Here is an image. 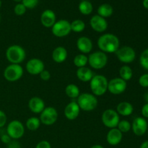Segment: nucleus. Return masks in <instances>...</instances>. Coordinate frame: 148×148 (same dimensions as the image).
Masks as SVG:
<instances>
[{
    "label": "nucleus",
    "instance_id": "obj_1",
    "mask_svg": "<svg viewBox=\"0 0 148 148\" xmlns=\"http://www.w3.org/2000/svg\"><path fill=\"white\" fill-rule=\"evenodd\" d=\"M98 46L101 51L106 53H116L120 48L119 39L112 33H106L99 37Z\"/></svg>",
    "mask_w": 148,
    "mask_h": 148
},
{
    "label": "nucleus",
    "instance_id": "obj_2",
    "mask_svg": "<svg viewBox=\"0 0 148 148\" xmlns=\"http://www.w3.org/2000/svg\"><path fill=\"white\" fill-rule=\"evenodd\" d=\"M108 81L103 75H97L90 81V87L92 94L95 96H101L108 91Z\"/></svg>",
    "mask_w": 148,
    "mask_h": 148
},
{
    "label": "nucleus",
    "instance_id": "obj_3",
    "mask_svg": "<svg viewBox=\"0 0 148 148\" xmlns=\"http://www.w3.org/2000/svg\"><path fill=\"white\" fill-rule=\"evenodd\" d=\"M25 49L19 45H12L6 51V57L11 64H20L25 59Z\"/></svg>",
    "mask_w": 148,
    "mask_h": 148
},
{
    "label": "nucleus",
    "instance_id": "obj_4",
    "mask_svg": "<svg viewBox=\"0 0 148 148\" xmlns=\"http://www.w3.org/2000/svg\"><path fill=\"white\" fill-rule=\"evenodd\" d=\"M77 104L80 110L85 111H92L98 106V101L93 94L82 93L78 96Z\"/></svg>",
    "mask_w": 148,
    "mask_h": 148
},
{
    "label": "nucleus",
    "instance_id": "obj_5",
    "mask_svg": "<svg viewBox=\"0 0 148 148\" xmlns=\"http://www.w3.org/2000/svg\"><path fill=\"white\" fill-rule=\"evenodd\" d=\"M88 57V64L95 69H101L106 66L108 63V56L106 53L101 51L90 53Z\"/></svg>",
    "mask_w": 148,
    "mask_h": 148
},
{
    "label": "nucleus",
    "instance_id": "obj_6",
    "mask_svg": "<svg viewBox=\"0 0 148 148\" xmlns=\"http://www.w3.org/2000/svg\"><path fill=\"white\" fill-rule=\"evenodd\" d=\"M23 68L20 64H11L4 69V77L8 82H16L23 77Z\"/></svg>",
    "mask_w": 148,
    "mask_h": 148
},
{
    "label": "nucleus",
    "instance_id": "obj_7",
    "mask_svg": "<svg viewBox=\"0 0 148 148\" xmlns=\"http://www.w3.org/2000/svg\"><path fill=\"white\" fill-rule=\"evenodd\" d=\"M101 120L106 127L109 129H113L117 127L119 122L120 121V117L116 111L110 108L103 111Z\"/></svg>",
    "mask_w": 148,
    "mask_h": 148
},
{
    "label": "nucleus",
    "instance_id": "obj_8",
    "mask_svg": "<svg viewBox=\"0 0 148 148\" xmlns=\"http://www.w3.org/2000/svg\"><path fill=\"white\" fill-rule=\"evenodd\" d=\"M53 36L58 38H63L68 36L72 31L71 24L66 20H60L56 21L51 27Z\"/></svg>",
    "mask_w": 148,
    "mask_h": 148
},
{
    "label": "nucleus",
    "instance_id": "obj_9",
    "mask_svg": "<svg viewBox=\"0 0 148 148\" xmlns=\"http://www.w3.org/2000/svg\"><path fill=\"white\" fill-rule=\"evenodd\" d=\"M25 133V127L21 121L13 120L9 123L7 127V134L13 140L21 138Z\"/></svg>",
    "mask_w": 148,
    "mask_h": 148
},
{
    "label": "nucleus",
    "instance_id": "obj_10",
    "mask_svg": "<svg viewBox=\"0 0 148 148\" xmlns=\"http://www.w3.org/2000/svg\"><path fill=\"white\" fill-rule=\"evenodd\" d=\"M115 53L117 59L124 64L132 63L136 58L135 51L130 46H126L119 48Z\"/></svg>",
    "mask_w": 148,
    "mask_h": 148
},
{
    "label": "nucleus",
    "instance_id": "obj_11",
    "mask_svg": "<svg viewBox=\"0 0 148 148\" xmlns=\"http://www.w3.org/2000/svg\"><path fill=\"white\" fill-rule=\"evenodd\" d=\"M40 123L45 125H52L56 122L58 119V112L53 107H46L40 113Z\"/></svg>",
    "mask_w": 148,
    "mask_h": 148
},
{
    "label": "nucleus",
    "instance_id": "obj_12",
    "mask_svg": "<svg viewBox=\"0 0 148 148\" xmlns=\"http://www.w3.org/2000/svg\"><path fill=\"white\" fill-rule=\"evenodd\" d=\"M127 84L126 81L120 77L111 79L108 82V90L114 95H120L126 90Z\"/></svg>",
    "mask_w": 148,
    "mask_h": 148
},
{
    "label": "nucleus",
    "instance_id": "obj_13",
    "mask_svg": "<svg viewBox=\"0 0 148 148\" xmlns=\"http://www.w3.org/2000/svg\"><path fill=\"white\" fill-rule=\"evenodd\" d=\"M45 69V65L43 61L37 58L30 59L26 64V70L31 75H38Z\"/></svg>",
    "mask_w": 148,
    "mask_h": 148
},
{
    "label": "nucleus",
    "instance_id": "obj_14",
    "mask_svg": "<svg viewBox=\"0 0 148 148\" xmlns=\"http://www.w3.org/2000/svg\"><path fill=\"white\" fill-rule=\"evenodd\" d=\"M90 25L92 30L98 33H103L106 31L108 27V23H107L106 18L101 17L98 14L94 15L91 17L90 20Z\"/></svg>",
    "mask_w": 148,
    "mask_h": 148
},
{
    "label": "nucleus",
    "instance_id": "obj_15",
    "mask_svg": "<svg viewBox=\"0 0 148 148\" xmlns=\"http://www.w3.org/2000/svg\"><path fill=\"white\" fill-rule=\"evenodd\" d=\"M132 129L134 134L137 136H142L145 134L147 130V122L143 117H137L133 121Z\"/></svg>",
    "mask_w": 148,
    "mask_h": 148
},
{
    "label": "nucleus",
    "instance_id": "obj_16",
    "mask_svg": "<svg viewBox=\"0 0 148 148\" xmlns=\"http://www.w3.org/2000/svg\"><path fill=\"white\" fill-rule=\"evenodd\" d=\"M40 22L44 27H52L56 22V14L51 10H44L40 16Z\"/></svg>",
    "mask_w": 148,
    "mask_h": 148
},
{
    "label": "nucleus",
    "instance_id": "obj_17",
    "mask_svg": "<svg viewBox=\"0 0 148 148\" xmlns=\"http://www.w3.org/2000/svg\"><path fill=\"white\" fill-rule=\"evenodd\" d=\"M79 112H80V108L77 103L74 101L67 104L64 108V116L69 120L76 119L79 115Z\"/></svg>",
    "mask_w": 148,
    "mask_h": 148
},
{
    "label": "nucleus",
    "instance_id": "obj_18",
    "mask_svg": "<svg viewBox=\"0 0 148 148\" xmlns=\"http://www.w3.org/2000/svg\"><path fill=\"white\" fill-rule=\"evenodd\" d=\"M77 47L83 54L89 53L92 49V42L89 38L82 36L77 40Z\"/></svg>",
    "mask_w": 148,
    "mask_h": 148
},
{
    "label": "nucleus",
    "instance_id": "obj_19",
    "mask_svg": "<svg viewBox=\"0 0 148 148\" xmlns=\"http://www.w3.org/2000/svg\"><path fill=\"white\" fill-rule=\"evenodd\" d=\"M123 138V134L117 128H113L110 130L106 135V141L112 146L117 145L121 142Z\"/></svg>",
    "mask_w": 148,
    "mask_h": 148
},
{
    "label": "nucleus",
    "instance_id": "obj_20",
    "mask_svg": "<svg viewBox=\"0 0 148 148\" xmlns=\"http://www.w3.org/2000/svg\"><path fill=\"white\" fill-rule=\"evenodd\" d=\"M28 107L30 111L34 114H40L46 108L45 102L39 97H33L30 98L28 103Z\"/></svg>",
    "mask_w": 148,
    "mask_h": 148
},
{
    "label": "nucleus",
    "instance_id": "obj_21",
    "mask_svg": "<svg viewBox=\"0 0 148 148\" xmlns=\"http://www.w3.org/2000/svg\"><path fill=\"white\" fill-rule=\"evenodd\" d=\"M67 51L63 46H58L52 52V59L58 64L64 62L67 58Z\"/></svg>",
    "mask_w": 148,
    "mask_h": 148
},
{
    "label": "nucleus",
    "instance_id": "obj_22",
    "mask_svg": "<svg viewBox=\"0 0 148 148\" xmlns=\"http://www.w3.org/2000/svg\"><path fill=\"white\" fill-rule=\"evenodd\" d=\"M133 111H134L133 106L127 101H123L117 105L116 112L118 113L119 115H121L123 116H129L132 114Z\"/></svg>",
    "mask_w": 148,
    "mask_h": 148
},
{
    "label": "nucleus",
    "instance_id": "obj_23",
    "mask_svg": "<svg viewBox=\"0 0 148 148\" xmlns=\"http://www.w3.org/2000/svg\"><path fill=\"white\" fill-rule=\"evenodd\" d=\"M77 77L80 81L83 82H88L91 80L93 75V72L88 67H81L78 68L76 72Z\"/></svg>",
    "mask_w": 148,
    "mask_h": 148
},
{
    "label": "nucleus",
    "instance_id": "obj_24",
    "mask_svg": "<svg viewBox=\"0 0 148 148\" xmlns=\"http://www.w3.org/2000/svg\"><path fill=\"white\" fill-rule=\"evenodd\" d=\"M114 13V8L109 4H103L98 8V14L103 18L111 17Z\"/></svg>",
    "mask_w": 148,
    "mask_h": 148
},
{
    "label": "nucleus",
    "instance_id": "obj_25",
    "mask_svg": "<svg viewBox=\"0 0 148 148\" xmlns=\"http://www.w3.org/2000/svg\"><path fill=\"white\" fill-rule=\"evenodd\" d=\"M65 93L69 98H76L80 95V90L77 85L75 84H69L65 88Z\"/></svg>",
    "mask_w": 148,
    "mask_h": 148
},
{
    "label": "nucleus",
    "instance_id": "obj_26",
    "mask_svg": "<svg viewBox=\"0 0 148 148\" xmlns=\"http://www.w3.org/2000/svg\"><path fill=\"white\" fill-rule=\"evenodd\" d=\"M79 12L82 13L84 15H89L91 14L93 10V7L91 2H90L88 0H85V1H82L79 4Z\"/></svg>",
    "mask_w": 148,
    "mask_h": 148
},
{
    "label": "nucleus",
    "instance_id": "obj_27",
    "mask_svg": "<svg viewBox=\"0 0 148 148\" xmlns=\"http://www.w3.org/2000/svg\"><path fill=\"white\" fill-rule=\"evenodd\" d=\"M119 75L120 78L124 79V81H129L132 79L133 76V72L131 67L127 65L121 66L119 69Z\"/></svg>",
    "mask_w": 148,
    "mask_h": 148
},
{
    "label": "nucleus",
    "instance_id": "obj_28",
    "mask_svg": "<svg viewBox=\"0 0 148 148\" xmlns=\"http://www.w3.org/2000/svg\"><path fill=\"white\" fill-rule=\"evenodd\" d=\"M25 126L30 131H36L40 127V121L37 117H30L26 121Z\"/></svg>",
    "mask_w": 148,
    "mask_h": 148
},
{
    "label": "nucleus",
    "instance_id": "obj_29",
    "mask_svg": "<svg viewBox=\"0 0 148 148\" xmlns=\"http://www.w3.org/2000/svg\"><path fill=\"white\" fill-rule=\"evenodd\" d=\"M73 62L74 64L77 68L84 67L86 66L87 64H88V57L85 54L80 53L74 58Z\"/></svg>",
    "mask_w": 148,
    "mask_h": 148
},
{
    "label": "nucleus",
    "instance_id": "obj_30",
    "mask_svg": "<svg viewBox=\"0 0 148 148\" xmlns=\"http://www.w3.org/2000/svg\"><path fill=\"white\" fill-rule=\"evenodd\" d=\"M71 30L75 33H81L85 28V23L81 20H75L70 23Z\"/></svg>",
    "mask_w": 148,
    "mask_h": 148
},
{
    "label": "nucleus",
    "instance_id": "obj_31",
    "mask_svg": "<svg viewBox=\"0 0 148 148\" xmlns=\"http://www.w3.org/2000/svg\"><path fill=\"white\" fill-rule=\"evenodd\" d=\"M116 128L122 133H126L130 131L132 129V124L127 120H121L119 122Z\"/></svg>",
    "mask_w": 148,
    "mask_h": 148
},
{
    "label": "nucleus",
    "instance_id": "obj_32",
    "mask_svg": "<svg viewBox=\"0 0 148 148\" xmlns=\"http://www.w3.org/2000/svg\"><path fill=\"white\" fill-rule=\"evenodd\" d=\"M140 65L143 69L148 70V49L143 51L140 58Z\"/></svg>",
    "mask_w": 148,
    "mask_h": 148
},
{
    "label": "nucleus",
    "instance_id": "obj_33",
    "mask_svg": "<svg viewBox=\"0 0 148 148\" xmlns=\"http://www.w3.org/2000/svg\"><path fill=\"white\" fill-rule=\"evenodd\" d=\"M26 10H27V8H26L22 3H18V4H16L15 7H14V14H17V15L21 16L23 15V14L26 12Z\"/></svg>",
    "mask_w": 148,
    "mask_h": 148
},
{
    "label": "nucleus",
    "instance_id": "obj_34",
    "mask_svg": "<svg viewBox=\"0 0 148 148\" xmlns=\"http://www.w3.org/2000/svg\"><path fill=\"white\" fill-rule=\"evenodd\" d=\"M39 0H22V4L27 9H33L38 5Z\"/></svg>",
    "mask_w": 148,
    "mask_h": 148
},
{
    "label": "nucleus",
    "instance_id": "obj_35",
    "mask_svg": "<svg viewBox=\"0 0 148 148\" xmlns=\"http://www.w3.org/2000/svg\"><path fill=\"white\" fill-rule=\"evenodd\" d=\"M139 84L143 88H148V74H144L139 79Z\"/></svg>",
    "mask_w": 148,
    "mask_h": 148
},
{
    "label": "nucleus",
    "instance_id": "obj_36",
    "mask_svg": "<svg viewBox=\"0 0 148 148\" xmlns=\"http://www.w3.org/2000/svg\"><path fill=\"white\" fill-rule=\"evenodd\" d=\"M40 79L43 81H49L51 78V73L49 71L44 69L40 74Z\"/></svg>",
    "mask_w": 148,
    "mask_h": 148
},
{
    "label": "nucleus",
    "instance_id": "obj_37",
    "mask_svg": "<svg viewBox=\"0 0 148 148\" xmlns=\"http://www.w3.org/2000/svg\"><path fill=\"white\" fill-rule=\"evenodd\" d=\"M7 115L4 111L0 110V128H2L7 123Z\"/></svg>",
    "mask_w": 148,
    "mask_h": 148
},
{
    "label": "nucleus",
    "instance_id": "obj_38",
    "mask_svg": "<svg viewBox=\"0 0 148 148\" xmlns=\"http://www.w3.org/2000/svg\"><path fill=\"white\" fill-rule=\"evenodd\" d=\"M36 148H51V146L49 142L43 140V141H40L38 143Z\"/></svg>",
    "mask_w": 148,
    "mask_h": 148
},
{
    "label": "nucleus",
    "instance_id": "obj_39",
    "mask_svg": "<svg viewBox=\"0 0 148 148\" xmlns=\"http://www.w3.org/2000/svg\"><path fill=\"white\" fill-rule=\"evenodd\" d=\"M11 140H12V138L7 134H2L1 137V142H2L3 143H4V144H9V143L12 141Z\"/></svg>",
    "mask_w": 148,
    "mask_h": 148
},
{
    "label": "nucleus",
    "instance_id": "obj_40",
    "mask_svg": "<svg viewBox=\"0 0 148 148\" xmlns=\"http://www.w3.org/2000/svg\"><path fill=\"white\" fill-rule=\"evenodd\" d=\"M142 114L145 118H148V103L145 104L142 108Z\"/></svg>",
    "mask_w": 148,
    "mask_h": 148
},
{
    "label": "nucleus",
    "instance_id": "obj_41",
    "mask_svg": "<svg viewBox=\"0 0 148 148\" xmlns=\"http://www.w3.org/2000/svg\"><path fill=\"white\" fill-rule=\"evenodd\" d=\"M7 148H20V145L18 142L11 141L7 144Z\"/></svg>",
    "mask_w": 148,
    "mask_h": 148
},
{
    "label": "nucleus",
    "instance_id": "obj_42",
    "mask_svg": "<svg viewBox=\"0 0 148 148\" xmlns=\"http://www.w3.org/2000/svg\"><path fill=\"white\" fill-rule=\"evenodd\" d=\"M140 148H148V140L147 141L144 142V143H142Z\"/></svg>",
    "mask_w": 148,
    "mask_h": 148
},
{
    "label": "nucleus",
    "instance_id": "obj_43",
    "mask_svg": "<svg viewBox=\"0 0 148 148\" xmlns=\"http://www.w3.org/2000/svg\"><path fill=\"white\" fill-rule=\"evenodd\" d=\"M143 4L145 8L148 10V0H143Z\"/></svg>",
    "mask_w": 148,
    "mask_h": 148
},
{
    "label": "nucleus",
    "instance_id": "obj_44",
    "mask_svg": "<svg viewBox=\"0 0 148 148\" xmlns=\"http://www.w3.org/2000/svg\"><path fill=\"white\" fill-rule=\"evenodd\" d=\"M90 148H104L102 145H95L92 146Z\"/></svg>",
    "mask_w": 148,
    "mask_h": 148
},
{
    "label": "nucleus",
    "instance_id": "obj_45",
    "mask_svg": "<svg viewBox=\"0 0 148 148\" xmlns=\"http://www.w3.org/2000/svg\"><path fill=\"white\" fill-rule=\"evenodd\" d=\"M144 98H145V101H147V103H148V92H146L144 95Z\"/></svg>",
    "mask_w": 148,
    "mask_h": 148
},
{
    "label": "nucleus",
    "instance_id": "obj_46",
    "mask_svg": "<svg viewBox=\"0 0 148 148\" xmlns=\"http://www.w3.org/2000/svg\"><path fill=\"white\" fill-rule=\"evenodd\" d=\"M13 1H16V2H20V1H22V0H13Z\"/></svg>",
    "mask_w": 148,
    "mask_h": 148
},
{
    "label": "nucleus",
    "instance_id": "obj_47",
    "mask_svg": "<svg viewBox=\"0 0 148 148\" xmlns=\"http://www.w3.org/2000/svg\"><path fill=\"white\" fill-rule=\"evenodd\" d=\"M1 7V1L0 0V7Z\"/></svg>",
    "mask_w": 148,
    "mask_h": 148
},
{
    "label": "nucleus",
    "instance_id": "obj_48",
    "mask_svg": "<svg viewBox=\"0 0 148 148\" xmlns=\"http://www.w3.org/2000/svg\"><path fill=\"white\" fill-rule=\"evenodd\" d=\"M0 21H1V16H0Z\"/></svg>",
    "mask_w": 148,
    "mask_h": 148
},
{
    "label": "nucleus",
    "instance_id": "obj_49",
    "mask_svg": "<svg viewBox=\"0 0 148 148\" xmlns=\"http://www.w3.org/2000/svg\"><path fill=\"white\" fill-rule=\"evenodd\" d=\"M82 1H85V0H82Z\"/></svg>",
    "mask_w": 148,
    "mask_h": 148
},
{
    "label": "nucleus",
    "instance_id": "obj_50",
    "mask_svg": "<svg viewBox=\"0 0 148 148\" xmlns=\"http://www.w3.org/2000/svg\"><path fill=\"white\" fill-rule=\"evenodd\" d=\"M147 133H148V131H147Z\"/></svg>",
    "mask_w": 148,
    "mask_h": 148
}]
</instances>
